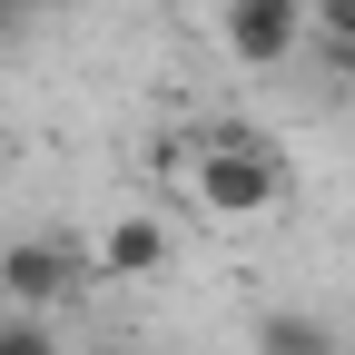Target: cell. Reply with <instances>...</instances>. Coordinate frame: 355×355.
<instances>
[{
  "label": "cell",
  "instance_id": "cell-11",
  "mask_svg": "<svg viewBox=\"0 0 355 355\" xmlns=\"http://www.w3.org/2000/svg\"><path fill=\"white\" fill-rule=\"evenodd\" d=\"M109 355H128V345H109Z\"/></svg>",
  "mask_w": 355,
  "mask_h": 355
},
{
  "label": "cell",
  "instance_id": "cell-5",
  "mask_svg": "<svg viewBox=\"0 0 355 355\" xmlns=\"http://www.w3.org/2000/svg\"><path fill=\"white\" fill-rule=\"evenodd\" d=\"M257 355H345V336L326 316H306V306H266L257 316Z\"/></svg>",
  "mask_w": 355,
  "mask_h": 355
},
{
  "label": "cell",
  "instance_id": "cell-2",
  "mask_svg": "<svg viewBox=\"0 0 355 355\" xmlns=\"http://www.w3.org/2000/svg\"><path fill=\"white\" fill-rule=\"evenodd\" d=\"M79 247H60V237H20V247H0V296H10V316H50V306L79 286Z\"/></svg>",
  "mask_w": 355,
  "mask_h": 355
},
{
  "label": "cell",
  "instance_id": "cell-3",
  "mask_svg": "<svg viewBox=\"0 0 355 355\" xmlns=\"http://www.w3.org/2000/svg\"><path fill=\"white\" fill-rule=\"evenodd\" d=\"M306 40V0H227V60L237 69H277Z\"/></svg>",
  "mask_w": 355,
  "mask_h": 355
},
{
  "label": "cell",
  "instance_id": "cell-4",
  "mask_svg": "<svg viewBox=\"0 0 355 355\" xmlns=\"http://www.w3.org/2000/svg\"><path fill=\"white\" fill-rule=\"evenodd\" d=\"M89 266H99V277H158V266H168V227H158V217H119Z\"/></svg>",
  "mask_w": 355,
  "mask_h": 355
},
{
  "label": "cell",
  "instance_id": "cell-6",
  "mask_svg": "<svg viewBox=\"0 0 355 355\" xmlns=\"http://www.w3.org/2000/svg\"><path fill=\"white\" fill-rule=\"evenodd\" d=\"M0 355H60L50 316H0Z\"/></svg>",
  "mask_w": 355,
  "mask_h": 355
},
{
  "label": "cell",
  "instance_id": "cell-8",
  "mask_svg": "<svg viewBox=\"0 0 355 355\" xmlns=\"http://www.w3.org/2000/svg\"><path fill=\"white\" fill-rule=\"evenodd\" d=\"M326 69H336V79L355 89V40H326Z\"/></svg>",
  "mask_w": 355,
  "mask_h": 355
},
{
  "label": "cell",
  "instance_id": "cell-1",
  "mask_svg": "<svg viewBox=\"0 0 355 355\" xmlns=\"http://www.w3.org/2000/svg\"><path fill=\"white\" fill-rule=\"evenodd\" d=\"M188 188H198L207 217H266L286 198V148H266L257 128H217L198 148V168H188Z\"/></svg>",
  "mask_w": 355,
  "mask_h": 355
},
{
  "label": "cell",
  "instance_id": "cell-7",
  "mask_svg": "<svg viewBox=\"0 0 355 355\" xmlns=\"http://www.w3.org/2000/svg\"><path fill=\"white\" fill-rule=\"evenodd\" d=\"M316 30L326 40H355V0H316Z\"/></svg>",
  "mask_w": 355,
  "mask_h": 355
},
{
  "label": "cell",
  "instance_id": "cell-10",
  "mask_svg": "<svg viewBox=\"0 0 355 355\" xmlns=\"http://www.w3.org/2000/svg\"><path fill=\"white\" fill-rule=\"evenodd\" d=\"M30 10H50V0H30Z\"/></svg>",
  "mask_w": 355,
  "mask_h": 355
},
{
  "label": "cell",
  "instance_id": "cell-9",
  "mask_svg": "<svg viewBox=\"0 0 355 355\" xmlns=\"http://www.w3.org/2000/svg\"><path fill=\"white\" fill-rule=\"evenodd\" d=\"M20 20H30V0H0V40H10V30H20Z\"/></svg>",
  "mask_w": 355,
  "mask_h": 355
}]
</instances>
